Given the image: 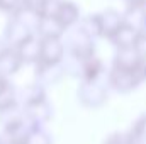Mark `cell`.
<instances>
[{
	"label": "cell",
	"mask_w": 146,
	"mask_h": 144,
	"mask_svg": "<svg viewBox=\"0 0 146 144\" xmlns=\"http://www.w3.org/2000/svg\"><path fill=\"white\" fill-rule=\"evenodd\" d=\"M80 100L85 107L90 108H97L100 107L106 100H107V93L102 87L97 85V81H90V83H85L82 88H80Z\"/></svg>",
	"instance_id": "1"
},
{
	"label": "cell",
	"mask_w": 146,
	"mask_h": 144,
	"mask_svg": "<svg viewBox=\"0 0 146 144\" xmlns=\"http://www.w3.org/2000/svg\"><path fill=\"white\" fill-rule=\"evenodd\" d=\"M27 144H53L51 134L41 127V126H34L27 136Z\"/></svg>",
	"instance_id": "3"
},
{
	"label": "cell",
	"mask_w": 146,
	"mask_h": 144,
	"mask_svg": "<svg viewBox=\"0 0 146 144\" xmlns=\"http://www.w3.org/2000/svg\"><path fill=\"white\" fill-rule=\"evenodd\" d=\"M104 144H133L126 132H112L106 137Z\"/></svg>",
	"instance_id": "4"
},
{
	"label": "cell",
	"mask_w": 146,
	"mask_h": 144,
	"mask_svg": "<svg viewBox=\"0 0 146 144\" xmlns=\"http://www.w3.org/2000/svg\"><path fill=\"white\" fill-rule=\"evenodd\" d=\"M0 144H5V141H2V139H0Z\"/></svg>",
	"instance_id": "5"
},
{
	"label": "cell",
	"mask_w": 146,
	"mask_h": 144,
	"mask_svg": "<svg viewBox=\"0 0 146 144\" xmlns=\"http://www.w3.org/2000/svg\"><path fill=\"white\" fill-rule=\"evenodd\" d=\"M126 134L133 144H146V115H141Z\"/></svg>",
	"instance_id": "2"
}]
</instances>
